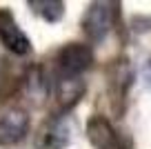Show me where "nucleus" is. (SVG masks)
I'll list each match as a JSON object with an SVG mask.
<instances>
[{"label":"nucleus","instance_id":"obj_1","mask_svg":"<svg viewBox=\"0 0 151 149\" xmlns=\"http://www.w3.org/2000/svg\"><path fill=\"white\" fill-rule=\"evenodd\" d=\"M91 65H93V54L82 42H69L56 56V71L60 80H76Z\"/></svg>","mask_w":151,"mask_h":149},{"label":"nucleus","instance_id":"obj_2","mask_svg":"<svg viewBox=\"0 0 151 149\" xmlns=\"http://www.w3.org/2000/svg\"><path fill=\"white\" fill-rule=\"evenodd\" d=\"M113 14H116V5L111 2H93L87 7L85 18H82V29L89 38L93 40H102L113 27Z\"/></svg>","mask_w":151,"mask_h":149},{"label":"nucleus","instance_id":"obj_3","mask_svg":"<svg viewBox=\"0 0 151 149\" xmlns=\"http://www.w3.org/2000/svg\"><path fill=\"white\" fill-rule=\"evenodd\" d=\"M0 42L16 56H29L31 54V42L27 33L18 27L14 14L7 9H0Z\"/></svg>","mask_w":151,"mask_h":149},{"label":"nucleus","instance_id":"obj_4","mask_svg":"<svg viewBox=\"0 0 151 149\" xmlns=\"http://www.w3.org/2000/svg\"><path fill=\"white\" fill-rule=\"evenodd\" d=\"M29 131V114L20 107L5 109L0 114V145H16Z\"/></svg>","mask_w":151,"mask_h":149},{"label":"nucleus","instance_id":"obj_5","mask_svg":"<svg viewBox=\"0 0 151 149\" xmlns=\"http://www.w3.org/2000/svg\"><path fill=\"white\" fill-rule=\"evenodd\" d=\"M87 136L96 149H122L118 131L111 127V122L104 116H91L87 122Z\"/></svg>","mask_w":151,"mask_h":149},{"label":"nucleus","instance_id":"obj_6","mask_svg":"<svg viewBox=\"0 0 151 149\" xmlns=\"http://www.w3.org/2000/svg\"><path fill=\"white\" fill-rule=\"evenodd\" d=\"M69 145V125L67 120L58 114V116L49 118L42 125L40 134H38V149H62Z\"/></svg>","mask_w":151,"mask_h":149},{"label":"nucleus","instance_id":"obj_7","mask_svg":"<svg viewBox=\"0 0 151 149\" xmlns=\"http://www.w3.org/2000/svg\"><path fill=\"white\" fill-rule=\"evenodd\" d=\"M85 91V85L80 80H60V89H58V100H60L62 109H69L71 105L78 103V98Z\"/></svg>","mask_w":151,"mask_h":149},{"label":"nucleus","instance_id":"obj_8","mask_svg":"<svg viewBox=\"0 0 151 149\" xmlns=\"http://www.w3.org/2000/svg\"><path fill=\"white\" fill-rule=\"evenodd\" d=\"M29 7H31L33 14H38L47 22H58L65 14V5L60 0H40V2H31Z\"/></svg>","mask_w":151,"mask_h":149},{"label":"nucleus","instance_id":"obj_9","mask_svg":"<svg viewBox=\"0 0 151 149\" xmlns=\"http://www.w3.org/2000/svg\"><path fill=\"white\" fill-rule=\"evenodd\" d=\"M145 78H147V82L151 85V62L147 65V69H145Z\"/></svg>","mask_w":151,"mask_h":149}]
</instances>
